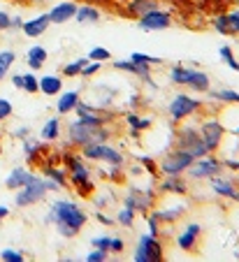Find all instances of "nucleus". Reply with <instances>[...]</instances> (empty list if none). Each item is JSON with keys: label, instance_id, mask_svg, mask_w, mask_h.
<instances>
[{"label": "nucleus", "instance_id": "obj_18", "mask_svg": "<svg viewBox=\"0 0 239 262\" xmlns=\"http://www.w3.org/2000/svg\"><path fill=\"white\" fill-rule=\"evenodd\" d=\"M186 211H188V204L181 200V202L172 204V207H154L149 213L160 223V225H163V223H167L169 225V223H177L179 218H184Z\"/></svg>", "mask_w": 239, "mask_h": 262}, {"label": "nucleus", "instance_id": "obj_34", "mask_svg": "<svg viewBox=\"0 0 239 262\" xmlns=\"http://www.w3.org/2000/svg\"><path fill=\"white\" fill-rule=\"evenodd\" d=\"M86 63H89V58H77V60L65 63L63 70H60V77H63V79H75V77H81V70H84Z\"/></svg>", "mask_w": 239, "mask_h": 262}, {"label": "nucleus", "instance_id": "obj_33", "mask_svg": "<svg viewBox=\"0 0 239 262\" xmlns=\"http://www.w3.org/2000/svg\"><path fill=\"white\" fill-rule=\"evenodd\" d=\"M151 123H154L151 119H142V116H137V114H125V125L130 128V133H133L135 137L140 133H144V130H149Z\"/></svg>", "mask_w": 239, "mask_h": 262}, {"label": "nucleus", "instance_id": "obj_19", "mask_svg": "<svg viewBox=\"0 0 239 262\" xmlns=\"http://www.w3.org/2000/svg\"><path fill=\"white\" fill-rule=\"evenodd\" d=\"M56 98H58V100H56V114H58V116H68V114H72V112L77 109V104H79L81 89L60 91Z\"/></svg>", "mask_w": 239, "mask_h": 262}, {"label": "nucleus", "instance_id": "obj_47", "mask_svg": "<svg viewBox=\"0 0 239 262\" xmlns=\"http://www.w3.org/2000/svg\"><path fill=\"white\" fill-rule=\"evenodd\" d=\"M102 70V63H95V60H89V63L84 65V70H81V77L84 79H93L95 74Z\"/></svg>", "mask_w": 239, "mask_h": 262}, {"label": "nucleus", "instance_id": "obj_45", "mask_svg": "<svg viewBox=\"0 0 239 262\" xmlns=\"http://www.w3.org/2000/svg\"><path fill=\"white\" fill-rule=\"evenodd\" d=\"M225 14H228V24H230V30H232V35H239V7L237 5L230 7Z\"/></svg>", "mask_w": 239, "mask_h": 262}, {"label": "nucleus", "instance_id": "obj_55", "mask_svg": "<svg viewBox=\"0 0 239 262\" xmlns=\"http://www.w3.org/2000/svg\"><path fill=\"white\" fill-rule=\"evenodd\" d=\"M12 86H14L16 91L24 89V74H12Z\"/></svg>", "mask_w": 239, "mask_h": 262}, {"label": "nucleus", "instance_id": "obj_15", "mask_svg": "<svg viewBox=\"0 0 239 262\" xmlns=\"http://www.w3.org/2000/svg\"><path fill=\"white\" fill-rule=\"evenodd\" d=\"M207 181H209V188L214 195L232 200V202H239V188L232 177H225V172H223V174H216V177L207 179Z\"/></svg>", "mask_w": 239, "mask_h": 262}, {"label": "nucleus", "instance_id": "obj_25", "mask_svg": "<svg viewBox=\"0 0 239 262\" xmlns=\"http://www.w3.org/2000/svg\"><path fill=\"white\" fill-rule=\"evenodd\" d=\"M160 7V0H130L128 5H125V12H128L130 19H140V16L149 14V12L158 10Z\"/></svg>", "mask_w": 239, "mask_h": 262}, {"label": "nucleus", "instance_id": "obj_30", "mask_svg": "<svg viewBox=\"0 0 239 262\" xmlns=\"http://www.w3.org/2000/svg\"><path fill=\"white\" fill-rule=\"evenodd\" d=\"M100 19H102V12L95 5H77V24H100Z\"/></svg>", "mask_w": 239, "mask_h": 262}, {"label": "nucleus", "instance_id": "obj_32", "mask_svg": "<svg viewBox=\"0 0 239 262\" xmlns=\"http://www.w3.org/2000/svg\"><path fill=\"white\" fill-rule=\"evenodd\" d=\"M188 89L198 91V93H209L211 91V77L207 72H202V70H195L193 79H190Z\"/></svg>", "mask_w": 239, "mask_h": 262}, {"label": "nucleus", "instance_id": "obj_36", "mask_svg": "<svg viewBox=\"0 0 239 262\" xmlns=\"http://www.w3.org/2000/svg\"><path fill=\"white\" fill-rule=\"evenodd\" d=\"M211 26H214V30L219 35H232V30H230V24H228V14L225 12H216L214 16H211Z\"/></svg>", "mask_w": 239, "mask_h": 262}, {"label": "nucleus", "instance_id": "obj_39", "mask_svg": "<svg viewBox=\"0 0 239 262\" xmlns=\"http://www.w3.org/2000/svg\"><path fill=\"white\" fill-rule=\"evenodd\" d=\"M219 54H221V60H223L225 65H228L230 70H234V72H239V60L234 58V51H232V47H228V45H223L219 49Z\"/></svg>", "mask_w": 239, "mask_h": 262}, {"label": "nucleus", "instance_id": "obj_57", "mask_svg": "<svg viewBox=\"0 0 239 262\" xmlns=\"http://www.w3.org/2000/svg\"><path fill=\"white\" fill-rule=\"evenodd\" d=\"M21 26H24V19L21 16H12V30H21Z\"/></svg>", "mask_w": 239, "mask_h": 262}, {"label": "nucleus", "instance_id": "obj_10", "mask_svg": "<svg viewBox=\"0 0 239 262\" xmlns=\"http://www.w3.org/2000/svg\"><path fill=\"white\" fill-rule=\"evenodd\" d=\"M225 172V165H223V158L216 154H207L202 158H195L193 165L188 167L186 177L190 181H202V179H211L216 174H223Z\"/></svg>", "mask_w": 239, "mask_h": 262}, {"label": "nucleus", "instance_id": "obj_44", "mask_svg": "<svg viewBox=\"0 0 239 262\" xmlns=\"http://www.w3.org/2000/svg\"><path fill=\"white\" fill-rule=\"evenodd\" d=\"M0 260L3 262H26V255L21 251H14V248H5V251H0Z\"/></svg>", "mask_w": 239, "mask_h": 262}, {"label": "nucleus", "instance_id": "obj_50", "mask_svg": "<svg viewBox=\"0 0 239 262\" xmlns=\"http://www.w3.org/2000/svg\"><path fill=\"white\" fill-rule=\"evenodd\" d=\"M146 228H149V234H154V237H160V234H163V228H160V223L156 221L151 213H146Z\"/></svg>", "mask_w": 239, "mask_h": 262}, {"label": "nucleus", "instance_id": "obj_24", "mask_svg": "<svg viewBox=\"0 0 239 262\" xmlns=\"http://www.w3.org/2000/svg\"><path fill=\"white\" fill-rule=\"evenodd\" d=\"M42 177L45 179H51V181L58 186L60 190H65L68 188V169L60 165V167H56V165H51L49 160H42Z\"/></svg>", "mask_w": 239, "mask_h": 262}, {"label": "nucleus", "instance_id": "obj_43", "mask_svg": "<svg viewBox=\"0 0 239 262\" xmlns=\"http://www.w3.org/2000/svg\"><path fill=\"white\" fill-rule=\"evenodd\" d=\"M102 177L107 179V181H119L121 177H123V165H107V169H102Z\"/></svg>", "mask_w": 239, "mask_h": 262}, {"label": "nucleus", "instance_id": "obj_23", "mask_svg": "<svg viewBox=\"0 0 239 262\" xmlns=\"http://www.w3.org/2000/svg\"><path fill=\"white\" fill-rule=\"evenodd\" d=\"M45 151H47L45 142H37V139H33V137L21 139V154H24L26 163H30V165L42 163V154H45Z\"/></svg>", "mask_w": 239, "mask_h": 262}, {"label": "nucleus", "instance_id": "obj_42", "mask_svg": "<svg viewBox=\"0 0 239 262\" xmlns=\"http://www.w3.org/2000/svg\"><path fill=\"white\" fill-rule=\"evenodd\" d=\"M16 63V54L12 49H3L0 51V68L5 70V72H10L12 65Z\"/></svg>", "mask_w": 239, "mask_h": 262}, {"label": "nucleus", "instance_id": "obj_5", "mask_svg": "<svg viewBox=\"0 0 239 262\" xmlns=\"http://www.w3.org/2000/svg\"><path fill=\"white\" fill-rule=\"evenodd\" d=\"M79 154L84 156L86 163H105V165H125V156L123 151L114 146L110 142H95V144H86L79 148Z\"/></svg>", "mask_w": 239, "mask_h": 262}, {"label": "nucleus", "instance_id": "obj_53", "mask_svg": "<svg viewBox=\"0 0 239 262\" xmlns=\"http://www.w3.org/2000/svg\"><path fill=\"white\" fill-rule=\"evenodd\" d=\"M12 137H14V139H26V137H30V128H28V125H19L16 130H12Z\"/></svg>", "mask_w": 239, "mask_h": 262}, {"label": "nucleus", "instance_id": "obj_16", "mask_svg": "<svg viewBox=\"0 0 239 262\" xmlns=\"http://www.w3.org/2000/svg\"><path fill=\"white\" fill-rule=\"evenodd\" d=\"M110 63H112V68L119 70V72H128V74H133V77H140V79L146 81L149 86H156L154 79H151V65L135 63V60H130V58L128 60H114L112 58Z\"/></svg>", "mask_w": 239, "mask_h": 262}, {"label": "nucleus", "instance_id": "obj_29", "mask_svg": "<svg viewBox=\"0 0 239 262\" xmlns=\"http://www.w3.org/2000/svg\"><path fill=\"white\" fill-rule=\"evenodd\" d=\"M47 58H49V51H47L42 45L30 47V49L26 51V63H28V68L33 70V72H37V70L45 68Z\"/></svg>", "mask_w": 239, "mask_h": 262}, {"label": "nucleus", "instance_id": "obj_12", "mask_svg": "<svg viewBox=\"0 0 239 262\" xmlns=\"http://www.w3.org/2000/svg\"><path fill=\"white\" fill-rule=\"evenodd\" d=\"M123 204L130 209H135V211L142 213V216H146V213L156 207V193L149 188H142L137 183H130L125 195H123Z\"/></svg>", "mask_w": 239, "mask_h": 262}, {"label": "nucleus", "instance_id": "obj_63", "mask_svg": "<svg viewBox=\"0 0 239 262\" xmlns=\"http://www.w3.org/2000/svg\"><path fill=\"white\" fill-rule=\"evenodd\" d=\"M237 260H239V255H237Z\"/></svg>", "mask_w": 239, "mask_h": 262}, {"label": "nucleus", "instance_id": "obj_4", "mask_svg": "<svg viewBox=\"0 0 239 262\" xmlns=\"http://www.w3.org/2000/svg\"><path fill=\"white\" fill-rule=\"evenodd\" d=\"M177 125H179V128H177L175 148H181V151L190 154L193 158H202V156L209 154L202 142V135H200L198 125L190 123V121H181V123H177Z\"/></svg>", "mask_w": 239, "mask_h": 262}, {"label": "nucleus", "instance_id": "obj_2", "mask_svg": "<svg viewBox=\"0 0 239 262\" xmlns=\"http://www.w3.org/2000/svg\"><path fill=\"white\" fill-rule=\"evenodd\" d=\"M63 167L68 169V181L70 186L81 195V198H93L95 183L91 179V167L86 165L84 156L72 151V146L63 154Z\"/></svg>", "mask_w": 239, "mask_h": 262}, {"label": "nucleus", "instance_id": "obj_13", "mask_svg": "<svg viewBox=\"0 0 239 262\" xmlns=\"http://www.w3.org/2000/svg\"><path fill=\"white\" fill-rule=\"evenodd\" d=\"M172 24H175V19H172V12L160 10V7L137 19V28L144 30V33H160V30L172 28Z\"/></svg>", "mask_w": 239, "mask_h": 262}, {"label": "nucleus", "instance_id": "obj_31", "mask_svg": "<svg viewBox=\"0 0 239 262\" xmlns=\"http://www.w3.org/2000/svg\"><path fill=\"white\" fill-rule=\"evenodd\" d=\"M207 95L221 104H239V91H232V89H216V91H209Z\"/></svg>", "mask_w": 239, "mask_h": 262}, {"label": "nucleus", "instance_id": "obj_49", "mask_svg": "<svg viewBox=\"0 0 239 262\" xmlns=\"http://www.w3.org/2000/svg\"><path fill=\"white\" fill-rule=\"evenodd\" d=\"M107 257H110V253L102 248H93L91 253H86V262H105Z\"/></svg>", "mask_w": 239, "mask_h": 262}, {"label": "nucleus", "instance_id": "obj_9", "mask_svg": "<svg viewBox=\"0 0 239 262\" xmlns=\"http://www.w3.org/2000/svg\"><path fill=\"white\" fill-rule=\"evenodd\" d=\"M47 195H49V188H47V179L45 177H35L33 181L26 183L24 188L16 190L14 204L19 209H28V207H35V204L45 202Z\"/></svg>", "mask_w": 239, "mask_h": 262}, {"label": "nucleus", "instance_id": "obj_56", "mask_svg": "<svg viewBox=\"0 0 239 262\" xmlns=\"http://www.w3.org/2000/svg\"><path fill=\"white\" fill-rule=\"evenodd\" d=\"M10 213H12V209H10V207H5V204H0V223L7 221V218H10Z\"/></svg>", "mask_w": 239, "mask_h": 262}, {"label": "nucleus", "instance_id": "obj_6", "mask_svg": "<svg viewBox=\"0 0 239 262\" xmlns=\"http://www.w3.org/2000/svg\"><path fill=\"white\" fill-rule=\"evenodd\" d=\"M202 107H204V102L200 98H193V95H188V93H177L167 104V116H169V121L177 125V123H181V121L193 119Z\"/></svg>", "mask_w": 239, "mask_h": 262}, {"label": "nucleus", "instance_id": "obj_7", "mask_svg": "<svg viewBox=\"0 0 239 262\" xmlns=\"http://www.w3.org/2000/svg\"><path fill=\"white\" fill-rule=\"evenodd\" d=\"M200 135H202V142L207 146L209 154H219L221 146H223L225 137H228V128L223 125V121L216 119V116H207L198 123Z\"/></svg>", "mask_w": 239, "mask_h": 262}, {"label": "nucleus", "instance_id": "obj_52", "mask_svg": "<svg viewBox=\"0 0 239 262\" xmlns=\"http://www.w3.org/2000/svg\"><path fill=\"white\" fill-rule=\"evenodd\" d=\"M0 30H12V14L0 10Z\"/></svg>", "mask_w": 239, "mask_h": 262}, {"label": "nucleus", "instance_id": "obj_28", "mask_svg": "<svg viewBox=\"0 0 239 262\" xmlns=\"http://www.w3.org/2000/svg\"><path fill=\"white\" fill-rule=\"evenodd\" d=\"M60 133H63V128H60V119H58V116H51V119H47L45 123H42V128H40V139H42L45 144L58 142Z\"/></svg>", "mask_w": 239, "mask_h": 262}, {"label": "nucleus", "instance_id": "obj_26", "mask_svg": "<svg viewBox=\"0 0 239 262\" xmlns=\"http://www.w3.org/2000/svg\"><path fill=\"white\" fill-rule=\"evenodd\" d=\"M195 70H198V68H188V65L175 63L172 68H169L167 77H169V81H172L175 86H188V84H190V79H193Z\"/></svg>", "mask_w": 239, "mask_h": 262}, {"label": "nucleus", "instance_id": "obj_1", "mask_svg": "<svg viewBox=\"0 0 239 262\" xmlns=\"http://www.w3.org/2000/svg\"><path fill=\"white\" fill-rule=\"evenodd\" d=\"M86 221H89L86 211L77 202H70V200H54L45 216V223L54 225L56 232L63 239H75L86 225Z\"/></svg>", "mask_w": 239, "mask_h": 262}, {"label": "nucleus", "instance_id": "obj_40", "mask_svg": "<svg viewBox=\"0 0 239 262\" xmlns=\"http://www.w3.org/2000/svg\"><path fill=\"white\" fill-rule=\"evenodd\" d=\"M130 60H135V63H144V65H163L165 60L160 58V56H149V54H142V51H133L130 54Z\"/></svg>", "mask_w": 239, "mask_h": 262}, {"label": "nucleus", "instance_id": "obj_48", "mask_svg": "<svg viewBox=\"0 0 239 262\" xmlns=\"http://www.w3.org/2000/svg\"><path fill=\"white\" fill-rule=\"evenodd\" d=\"M110 242H112L110 234H100V237L91 239V246H93V248H102V251L110 253Z\"/></svg>", "mask_w": 239, "mask_h": 262}, {"label": "nucleus", "instance_id": "obj_54", "mask_svg": "<svg viewBox=\"0 0 239 262\" xmlns=\"http://www.w3.org/2000/svg\"><path fill=\"white\" fill-rule=\"evenodd\" d=\"M95 218H98V223H100V225H107V228H110V225H114V218H112V216H107V213H102V211H98V213H95Z\"/></svg>", "mask_w": 239, "mask_h": 262}, {"label": "nucleus", "instance_id": "obj_61", "mask_svg": "<svg viewBox=\"0 0 239 262\" xmlns=\"http://www.w3.org/2000/svg\"><path fill=\"white\" fill-rule=\"evenodd\" d=\"M234 5H237V7H239V0H234Z\"/></svg>", "mask_w": 239, "mask_h": 262}, {"label": "nucleus", "instance_id": "obj_20", "mask_svg": "<svg viewBox=\"0 0 239 262\" xmlns=\"http://www.w3.org/2000/svg\"><path fill=\"white\" fill-rule=\"evenodd\" d=\"M51 19H49V12L45 14H37V16H30V19H24V26H21V33L26 37H42V35L49 30Z\"/></svg>", "mask_w": 239, "mask_h": 262}, {"label": "nucleus", "instance_id": "obj_14", "mask_svg": "<svg viewBox=\"0 0 239 262\" xmlns=\"http://www.w3.org/2000/svg\"><path fill=\"white\" fill-rule=\"evenodd\" d=\"M202 232H204V230H202V225H200L198 221L186 223V228L175 237V242H177V246H179V251H184V253H195V251H198V246H200V239H202Z\"/></svg>", "mask_w": 239, "mask_h": 262}, {"label": "nucleus", "instance_id": "obj_41", "mask_svg": "<svg viewBox=\"0 0 239 262\" xmlns=\"http://www.w3.org/2000/svg\"><path fill=\"white\" fill-rule=\"evenodd\" d=\"M140 165H142V172H149L151 174V179H158L160 174H158V160H154L151 156H140Z\"/></svg>", "mask_w": 239, "mask_h": 262}, {"label": "nucleus", "instance_id": "obj_3", "mask_svg": "<svg viewBox=\"0 0 239 262\" xmlns=\"http://www.w3.org/2000/svg\"><path fill=\"white\" fill-rule=\"evenodd\" d=\"M112 130L105 125H89L81 123L79 119H75L68 125V142L72 148H81L86 144H95V142H110Z\"/></svg>", "mask_w": 239, "mask_h": 262}, {"label": "nucleus", "instance_id": "obj_35", "mask_svg": "<svg viewBox=\"0 0 239 262\" xmlns=\"http://www.w3.org/2000/svg\"><path fill=\"white\" fill-rule=\"evenodd\" d=\"M135 218H137V211L123 204V207H121L119 211H116V218H114V221L119 223V225H123V228H128V230H130V228L135 225Z\"/></svg>", "mask_w": 239, "mask_h": 262}, {"label": "nucleus", "instance_id": "obj_17", "mask_svg": "<svg viewBox=\"0 0 239 262\" xmlns=\"http://www.w3.org/2000/svg\"><path fill=\"white\" fill-rule=\"evenodd\" d=\"M190 183L186 174H177V177H163L158 183V190L163 195H177V198H186L188 195Z\"/></svg>", "mask_w": 239, "mask_h": 262}, {"label": "nucleus", "instance_id": "obj_46", "mask_svg": "<svg viewBox=\"0 0 239 262\" xmlns=\"http://www.w3.org/2000/svg\"><path fill=\"white\" fill-rule=\"evenodd\" d=\"M12 114H14L12 102L7 98H0V123H5L7 119H12Z\"/></svg>", "mask_w": 239, "mask_h": 262}, {"label": "nucleus", "instance_id": "obj_60", "mask_svg": "<svg viewBox=\"0 0 239 262\" xmlns=\"http://www.w3.org/2000/svg\"><path fill=\"white\" fill-rule=\"evenodd\" d=\"M234 179V183H237V188H239V169H237V177H232Z\"/></svg>", "mask_w": 239, "mask_h": 262}, {"label": "nucleus", "instance_id": "obj_27", "mask_svg": "<svg viewBox=\"0 0 239 262\" xmlns=\"http://www.w3.org/2000/svg\"><path fill=\"white\" fill-rule=\"evenodd\" d=\"M63 91V77L60 74H51L47 72L45 77H40V93L47 95V98H54Z\"/></svg>", "mask_w": 239, "mask_h": 262}, {"label": "nucleus", "instance_id": "obj_8", "mask_svg": "<svg viewBox=\"0 0 239 262\" xmlns=\"http://www.w3.org/2000/svg\"><path fill=\"white\" fill-rule=\"evenodd\" d=\"M135 262H163L165 260V246L160 242V237L144 232L137 237L135 244V253H133Z\"/></svg>", "mask_w": 239, "mask_h": 262}, {"label": "nucleus", "instance_id": "obj_21", "mask_svg": "<svg viewBox=\"0 0 239 262\" xmlns=\"http://www.w3.org/2000/svg\"><path fill=\"white\" fill-rule=\"evenodd\" d=\"M77 14V3L75 0H63V3H58V5H54L49 10V19L54 26H60V24H68V21H72Z\"/></svg>", "mask_w": 239, "mask_h": 262}, {"label": "nucleus", "instance_id": "obj_38", "mask_svg": "<svg viewBox=\"0 0 239 262\" xmlns=\"http://www.w3.org/2000/svg\"><path fill=\"white\" fill-rule=\"evenodd\" d=\"M89 60H95V63H110L112 60V51L107 47H93V49L86 54Z\"/></svg>", "mask_w": 239, "mask_h": 262}, {"label": "nucleus", "instance_id": "obj_37", "mask_svg": "<svg viewBox=\"0 0 239 262\" xmlns=\"http://www.w3.org/2000/svg\"><path fill=\"white\" fill-rule=\"evenodd\" d=\"M24 74V93H40V77H35V72H21Z\"/></svg>", "mask_w": 239, "mask_h": 262}, {"label": "nucleus", "instance_id": "obj_59", "mask_svg": "<svg viewBox=\"0 0 239 262\" xmlns=\"http://www.w3.org/2000/svg\"><path fill=\"white\" fill-rule=\"evenodd\" d=\"M5 74H7V72H5V70H3V68H0V81L5 79Z\"/></svg>", "mask_w": 239, "mask_h": 262}, {"label": "nucleus", "instance_id": "obj_62", "mask_svg": "<svg viewBox=\"0 0 239 262\" xmlns=\"http://www.w3.org/2000/svg\"><path fill=\"white\" fill-rule=\"evenodd\" d=\"M0 151H3V146H0Z\"/></svg>", "mask_w": 239, "mask_h": 262}, {"label": "nucleus", "instance_id": "obj_51", "mask_svg": "<svg viewBox=\"0 0 239 262\" xmlns=\"http://www.w3.org/2000/svg\"><path fill=\"white\" fill-rule=\"evenodd\" d=\"M123 251H125V242H123V239L112 237V242H110V255H119V253H123Z\"/></svg>", "mask_w": 239, "mask_h": 262}, {"label": "nucleus", "instance_id": "obj_22", "mask_svg": "<svg viewBox=\"0 0 239 262\" xmlns=\"http://www.w3.org/2000/svg\"><path fill=\"white\" fill-rule=\"evenodd\" d=\"M37 174H33L28 167H12V172L5 177V181H3V186H5L7 190H19V188H24L28 181H33Z\"/></svg>", "mask_w": 239, "mask_h": 262}, {"label": "nucleus", "instance_id": "obj_58", "mask_svg": "<svg viewBox=\"0 0 239 262\" xmlns=\"http://www.w3.org/2000/svg\"><path fill=\"white\" fill-rule=\"evenodd\" d=\"M230 133H232V135H237V137H239V125H234V128H230Z\"/></svg>", "mask_w": 239, "mask_h": 262}, {"label": "nucleus", "instance_id": "obj_11", "mask_svg": "<svg viewBox=\"0 0 239 262\" xmlns=\"http://www.w3.org/2000/svg\"><path fill=\"white\" fill-rule=\"evenodd\" d=\"M193 160L195 158L190 154H186V151H181V148H172V151H167V154L158 160V174H163V177L186 174L188 167L193 165Z\"/></svg>", "mask_w": 239, "mask_h": 262}]
</instances>
